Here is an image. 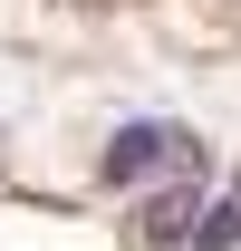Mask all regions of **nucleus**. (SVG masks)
Returning a JSON list of instances; mask_svg holds the SVG:
<instances>
[{
  "label": "nucleus",
  "instance_id": "f257e3e1",
  "mask_svg": "<svg viewBox=\"0 0 241 251\" xmlns=\"http://www.w3.org/2000/svg\"><path fill=\"white\" fill-rule=\"evenodd\" d=\"M203 145L183 126H116L106 135V184H145V174H193Z\"/></svg>",
  "mask_w": 241,
  "mask_h": 251
},
{
  "label": "nucleus",
  "instance_id": "f03ea898",
  "mask_svg": "<svg viewBox=\"0 0 241 251\" xmlns=\"http://www.w3.org/2000/svg\"><path fill=\"white\" fill-rule=\"evenodd\" d=\"M183 232H193V184L145 193V242H183Z\"/></svg>",
  "mask_w": 241,
  "mask_h": 251
},
{
  "label": "nucleus",
  "instance_id": "7ed1b4c3",
  "mask_svg": "<svg viewBox=\"0 0 241 251\" xmlns=\"http://www.w3.org/2000/svg\"><path fill=\"white\" fill-rule=\"evenodd\" d=\"M193 242H203V251H232V242H241V193H232V203H212Z\"/></svg>",
  "mask_w": 241,
  "mask_h": 251
}]
</instances>
